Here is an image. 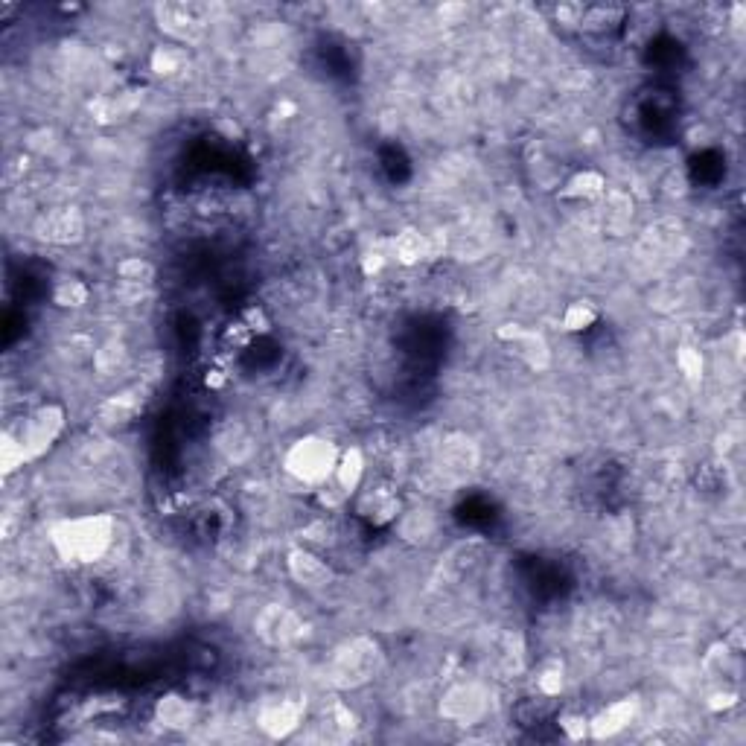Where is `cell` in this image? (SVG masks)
I'll use <instances>...</instances> for the list:
<instances>
[{"label":"cell","mask_w":746,"mask_h":746,"mask_svg":"<svg viewBox=\"0 0 746 746\" xmlns=\"http://www.w3.org/2000/svg\"><path fill=\"white\" fill-rule=\"evenodd\" d=\"M117 534V519L111 513H82L53 522L50 545L70 566H94L102 560Z\"/></svg>","instance_id":"1"},{"label":"cell","mask_w":746,"mask_h":746,"mask_svg":"<svg viewBox=\"0 0 746 746\" xmlns=\"http://www.w3.org/2000/svg\"><path fill=\"white\" fill-rule=\"evenodd\" d=\"M382 665H385V653L379 642L368 636H356L333 650L330 665H327V679L339 691H353L379 677Z\"/></svg>","instance_id":"2"},{"label":"cell","mask_w":746,"mask_h":746,"mask_svg":"<svg viewBox=\"0 0 746 746\" xmlns=\"http://www.w3.org/2000/svg\"><path fill=\"white\" fill-rule=\"evenodd\" d=\"M341 449L330 438L324 435H304L292 443L283 455V467L289 478H295L298 484L306 487H321L327 481H333L336 475V464H339Z\"/></svg>","instance_id":"3"},{"label":"cell","mask_w":746,"mask_h":746,"mask_svg":"<svg viewBox=\"0 0 746 746\" xmlns=\"http://www.w3.org/2000/svg\"><path fill=\"white\" fill-rule=\"evenodd\" d=\"M65 426H68V411L59 406V403L38 406L33 414H27L24 423L18 429H12L18 435V441L24 443L27 464L41 461L56 446V441L65 435Z\"/></svg>","instance_id":"4"},{"label":"cell","mask_w":746,"mask_h":746,"mask_svg":"<svg viewBox=\"0 0 746 746\" xmlns=\"http://www.w3.org/2000/svg\"><path fill=\"white\" fill-rule=\"evenodd\" d=\"M487 712H490V691H487V685H481L475 679L449 685L443 691L441 703H438V714L458 729L478 726L487 717Z\"/></svg>","instance_id":"5"},{"label":"cell","mask_w":746,"mask_h":746,"mask_svg":"<svg viewBox=\"0 0 746 746\" xmlns=\"http://www.w3.org/2000/svg\"><path fill=\"white\" fill-rule=\"evenodd\" d=\"M254 636L269 647H295L306 639V621L283 604H266L254 615Z\"/></svg>","instance_id":"6"},{"label":"cell","mask_w":746,"mask_h":746,"mask_svg":"<svg viewBox=\"0 0 746 746\" xmlns=\"http://www.w3.org/2000/svg\"><path fill=\"white\" fill-rule=\"evenodd\" d=\"M388 251H391V263L397 266H423L429 260H438L446 254V237L443 234H426L420 228H403L394 237L385 239Z\"/></svg>","instance_id":"7"},{"label":"cell","mask_w":746,"mask_h":746,"mask_svg":"<svg viewBox=\"0 0 746 746\" xmlns=\"http://www.w3.org/2000/svg\"><path fill=\"white\" fill-rule=\"evenodd\" d=\"M155 21H158V30L170 35L172 44H181V47L199 44L204 38V30H207L202 9L193 3H158Z\"/></svg>","instance_id":"8"},{"label":"cell","mask_w":746,"mask_h":746,"mask_svg":"<svg viewBox=\"0 0 746 746\" xmlns=\"http://www.w3.org/2000/svg\"><path fill=\"white\" fill-rule=\"evenodd\" d=\"M496 339L508 344L510 350L519 356V362L534 373H543L551 368V344L540 330L522 327V324H502L496 327Z\"/></svg>","instance_id":"9"},{"label":"cell","mask_w":746,"mask_h":746,"mask_svg":"<svg viewBox=\"0 0 746 746\" xmlns=\"http://www.w3.org/2000/svg\"><path fill=\"white\" fill-rule=\"evenodd\" d=\"M35 237L50 245H62V248L79 245L85 239V216L73 204L53 207L35 219Z\"/></svg>","instance_id":"10"},{"label":"cell","mask_w":746,"mask_h":746,"mask_svg":"<svg viewBox=\"0 0 746 746\" xmlns=\"http://www.w3.org/2000/svg\"><path fill=\"white\" fill-rule=\"evenodd\" d=\"M306 720V703L298 697H277L263 703V709L257 714V726L263 729L266 738L272 741H286L292 738Z\"/></svg>","instance_id":"11"},{"label":"cell","mask_w":746,"mask_h":746,"mask_svg":"<svg viewBox=\"0 0 746 746\" xmlns=\"http://www.w3.org/2000/svg\"><path fill=\"white\" fill-rule=\"evenodd\" d=\"M356 513L371 522L376 528H385V525H394L403 513V499L400 493L385 484V481H373L368 487H362L356 493Z\"/></svg>","instance_id":"12"},{"label":"cell","mask_w":746,"mask_h":746,"mask_svg":"<svg viewBox=\"0 0 746 746\" xmlns=\"http://www.w3.org/2000/svg\"><path fill=\"white\" fill-rule=\"evenodd\" d=\"M286 572L301 589H309V592H321L336 580L333 566L306 545H295L286 551Z\"/></svg>","instance_id":"13"},{"label":"cell","mask_w":746,"mask_h":746,"mask_svg":"<svg viewBox=\"0 0 746 746\" xmlns=\"http://www.w3.org/2000/svg\"><path fill=\"white\" fill-rule=\"evenodd\" d=\"M642 714V700L639 697H621L604 706L601 712L589 717V738L592 741H612L621 732H627Z\"/></svg>","instance_id":"14"},{"label":"cell","mask_w":746,"mask_h":746,"mask_svg":"<svg viewBox=\"0 0 746 746\" xmlns=\"http://www.w3.org/2000/svg\"><path fill=\"white\" fill-rule=\"evenodd\" d=\"M155 720L170 732H187L199 720V706L187 694L170 691L155 703Z\"/></svg>","instance_id":"15"},{"label":"cell","mask_w":746,"mask_h":746,"mask_svg":"<svg viewBox=\"0 0 746 746\" xmlns=\"http://www.w3.org/2000/svg\"><path fill=\"white\" fill-rule=\"evenodd\" d=\"M441 464L446 467V473L452 475H467L478 467V446L470 435L455 432L446 435L441 443Z\"/></svg>","instance_id":"16"},{"label":"cell","mask_w":746,"mask_h":746,"mask_svg":"<svg viewBox=\"0 0 746 746\" xmlns=\"http://www.w3.org/2000/svg\"><path fill=\"white\" fill-rule=\"evenodd\" d=\"M610 184L607 175L598 170H580L569 175V181L560 187V199L566 202H601L607 196Z\"/></svg>","instance_id":"17"},{"label":"cell","mask_w":746,"mask_h":746,"mask_svg":"<svg viewBox=\"0 0 746 746\" xmlns=\"http://www.w3.org/2000/svg\"><path fill=\"white\" fill-rule=\"evenodd\" d=\"M365 475H368V458L359 446H347L341 449L339 464H336V475L333 481L339 484L341 490L353 499L362 487H365Z\"/></svg>","instance_id":"18"},{"label":"cell","mask_w":746,"mask_h":746,"mask_svg":"<svg viewBox=\"0 0 746 746\" xmlns=\"http://www.w3.org/2000/svg\"><path fill=\"white\" fill-rule=\"evenodd\" d=\"M143 411V391L140 388H126L111 394L100 406V420L105 426H129L137 414Z\"/></svg>","instance_id":"19"},{"label":"cell","mask_w":746,"mask_h":746,"mask_svg":"<svg viewBox=\"0 0 746 746\" xmlns=\"http://www.w3.org/2000/svg\"><path fill=\"white\" fill-rule=\"evenodd\" d=\"M636 204L621 190H607L604 196V231L612 237H624L633 225Z\"/></svg>","instance_id":"20"},{"label":"cell","mask_w":746,"mask_h":746,"mask_svg":"<svg viewBox=\"0 0 746 746\" xmlns=\"http://www.w3.org/2000/svg\"><path fill=\"white\" fill-rule=\"evenodd\" d=\"M50 298H53V304L59 306V309L76 312V309H85V306H88V301H91V289H88V283L79 280V277H59V280L53 283Z\"/></svg>","instance_id":"21"},{"label":"cell","mask_w":746,"mask_h":746,"mask_svg":"<svg viewBox=\"0 0 746 746\" xmlns=\"http://www.w3.org/2000/svg\"><path fill=\"white\" fill-rule=\"evenodd\" d=\"M187 68V47L181 44H158L152 53H149V70L155 76H164V79H172L178 76L181 70Z\"/></svg>","instance_id":"22"},{"label":"cell","mask_w":746,"mask_h":746,"mask_svg":"<svg viewBox=\"0 0 746 746\" xmlns=\"http://www.w3.org/2000/svg\"><path fill=\"white\" fill-rule=\"evenodd\" d=\"M397 522H400V534L411 543H426L438 531V522H435L432 510H403Z\"/></svg>","instance_id":"23"},{"label":"cell","mask_w":746,"mask_h":746,"mask_svg":"<svg viewBox=\"0 0 746 746\" xmlns=\"http://www.w3.org/2000/svg\"><path fill=\"white\" fill-rule=\"evenodd\" d=\"M114 274H117V280H120L123 286L143 289V286H152V283H155L158 269H155V263H149L146 257H123V260L117 263Z\"/></svg>","instance_id":"24"},{"label":"cell","mask_w":746,"mask_h":746,"mask_svg":"<svg viewBox=\"0 0 746 746\" xmlns=\"http://www.w3.org/2000/svg\"><path fill=\"white\" fill-rule=\"evenodd\" d=\"M598 318H601L598 306L586 301V298H580V301L566 304L563 315H560V330L563 333H586L589 327L598 324Z\"/></svg>","instance_id":"25"},{"label":"cell","mask_w":746,"mask_h":746,"mask_svg":"<svg viewBox=\"0 0 746 746\" xmlns=\"http://www.w3.org/2000/svg\"><path fill=\"white\" fill-rule=\"evenodd\" d=\"M94 368L102 376H117L120 371H126L129 368V347L117 339L102 341L100 347L94 350Z\"/></svg>","instance_id":"26"},{"label":"cell","mask_w":746,"mask_h":746,"mask_svg":"<svg viewBox=\"0 0 746 746\" xmlns=\"http://www.w3.org/2000/svg\"><path fill=\"white\" fill-rule=\"evenodd\" d=\"M135 111V102L126 100V97H97V100L88 102V114L94 123L100 126H111V123H120L123 117H129Z\"/></svg>","instance_id":"27"},{"label":"cell","mask_w":746,"mask_h":746,"mask_svg":"<svg viewBox=\"0 0 746 746\" xmlns=\"http://www.w3.org/2000/svg\"><path fill=\"white\" fill-rule=\"evenodd\" d=\"M677 368L682 373V379L697 388L706 379V356L703 350H697L694 344H679L677 347Z\"/></svg>","instance_id":"28"},{"label":"cell","mask_w":746,"mask_h":746,"mask_svg":"<svg viewBox=\"0 0 746 746\" xmlns=\"http://www.w3.org/2000/svg\"><path fill=\"white\" fill-rule=\"evenodd\" d=\"M21 467H27L24 443L18 441V435L12 429H3V435H0V473L12 475Z\"/></svg>","instance_id":"29"},{"label":"cell","mask_w":746,"mask_h":746,"mask_svg":"<svg viewBox=\"0 0 746 746\" xmlns=\"http://www.w3.org/2000/svg\"><path fill=\"white\" fill-rule=\"evenodd\" d=\"M621 18H624V9H621V6H583L580 27H583V30L604 33V30H610L612 24H621Z\"/></svg>","instance_id":"30"},{"label":"cell","mask_w":746,"mask_h":746,"mask_svg":"<svg viewBox=\"0 0 746 746\" xmlns=\"http://www.w3.org/2000/svg\"><path fill=\"white\" fill-rule=\"evenodd\" d=\"M537 691L543 697H560L566 691V668H563V662H557V659L545 662L543 668L537 671Z\"/></svg>","instance_id":"31"},{"label":"cell","mask_w":746,"mask_h":746,"mask_svg":"<svg viewBox=\"0 0 746 746\" xmlns=\"http://www.w3.org/2000/svg\"><path fill=\"white\" fill-rule=\"evenodd\" d=\"M388 266H391V251H388V242H385V239L373 242L371 248L362 254V272L368 274V277L382 274Z\"/></svg>","instance_id":"32"},{"label":"cell","mask_w":746,"mask_h":746,"mask_svg":"<svg viewBox=\"0 0 746 746\" xmlns=\"http://www.w3.org/2000/svg\"><path fill=\"white\" fill-rule=\"evenodd\" d=\"M557 726H560V732H563L569 741H586V738H589V717H586V714H560V717H557Z\"/></svg>","instance_id":"33"},{"label":"cell","mask_w":746,"mask_h":746,"mask_svg":"<svg viewBox=\"0 0 746 746\" xmlns=\"http://www.w3.org/2000/svg\"><path fill=\"white\" fill-rule=\"evenodd\" d=\"M741 703V697H738V691H732V688H720V691H714L712 697H709V712L714 714H723V712H732L735 706Z\"/></svg>","instance_id":"34"},{"label":"cell","mask_w":746,"mask_h":746,"mask_svg":"<svg viewBox=\"0 0 746 746\" xmlns=\"http://www.w3.org/2000/svg\"><path fill=\"white\" fill-rule=\"evenodd\" d=\"M242 324L251 330V336H263V333H269L272 330V321L266 318V312L260 309V306H251V309H245V315H242Z\"/></svg>","instance_id":"35"},{"label":"cell","mask_w":746,"mask_h":746,"mask_svg":"<svg viewBox=\"0 0 746 746\" xmlns=\"http://www.w3.org/2000/svg\"><path fill=\"white\" fill-rule=\"evenodd\" d=\"M330 723H336L341 732H353L356 729V714L350 712L344 703H333L330 706Z\"/></svg>","instance_id":"36"},{"label":"cell","mask_w":746,"mask_h":746,"mask_svg":"<svg viewBox=\"0 0 746 746\" xmlns=\"http://www.w3.org/2000/svg\"><path fill=\"white\" fill-rule=\"evenodd\" d=\"M207 385H210V388H222V385H225V376H222V371L207 373Z\"/></svg>","instance_id":"37"}]
</instances>
